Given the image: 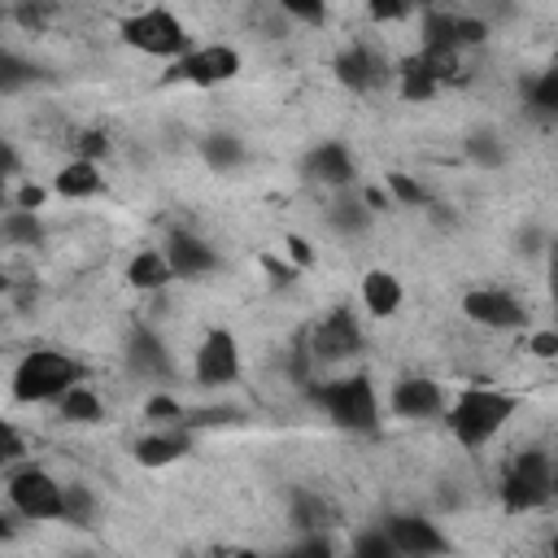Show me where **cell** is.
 <instances>
[{
	"instance_id": "24",
	"label": "cell",
	"mask_w": 558,
	"mask_h": 558,
	"mask_svg": "<svg viewBox=\"0 0 558 558\" xmlns=\"http://www.w3.org/2000/svg\"><path fill=\"white\" fill-rule=\"evenodd\" d=\"M466 157L475 166H484V170H501L506 166V148H501V140L493 131H471L466 135Z\"/></svg>"
},
{
	"instance_id": "8",
	"label": "cell",
	"mask_w": 558,
	"mask_h": 558,
	"mask_svg": "<svg viewBox=\"0 0 558 558\" xmlns=\"http://www.w3.org/2000/svg\"><path fill=\"white\" fill-rule=\"evenodd\" d=\"M462 314L471 323L488 327V331H510V327H523L527 323V310L510 292H501V288H471L462 296Z\"/></svg>"
},
{
	"instance_id": "11",
	"label": "cell",
	"mask_w": 558,
	"mask_h": 558,
	"mask_svg": "<svg viewBox=\"0 0 558 558\" xmlns=\"http://www.w3.org/2000/svg\"><path fill=\"white\" fill-rule=\"evenodd\" d=\"M388 405H392L401 418H432V414L445 410V392H440V384L427 379V375H405V379L392 384Z\"/></svg>"
},
{
	"instance_id": "23",
	"label": "cell",
	"mask_w": 558,
	"mask_h": 558,
	"mask_svg": "<svg viewBox=\"0 0 558 558\" xmlns=\"http://www.w3.org/2000/svg\"><path fill=\"white\" fill-rule=\"evenodd\" d=\"M0 231H4L9 244H39V240H44V222L35 218V209H22V205H13V209L4 214Z\"/></svg>"
},
{
	"instance_id": "34",
	"label": "cell",
	"mask_w": 558,
	"mask_h": 558,
	"mask_svg": "<svg viewBox=\"0 0 558 558\" xmlns=\"http://www.w3.org/2000/svg\"><path fill=\"white\" fill-rule=\"evenodd\" d=\"M488 39V26L480 17H466V13H453V44L458 48H480Z\"/></svg>"
},
{
	"instance_id": "25",
	"label": "cell",
	"mask_w": 558,
	"mask_h": 558,
	"mask_svg": "<svg viewBox=\"0 0 558 558\" xmlns=\"http://www.w3.org/2000/svg\"><path fill=\"white\" fill-rule=\"evenodd\" d=\"M397 78H401V96L410 100V105H418V100H432L436 92H440V83L432 78V74H423L410 57L401 61V70H397Z\"/></svg>"
},
{
	"instance_id": "38",
	"label": "cell",
	"mask_w": 558,
	"mask_h": 558,
	"mask_svg": "<svg viewBox=\"0 0 558 558\" xmlns=\"http://www.w3.org/2000/svg\"><path fill=\"white\" fill-rule=\"evenodd\" d=\"M262 270L270 275V283H275V288H292V283H296V275H301V266H296V262H279V257H270V253H262Z\"/></svg>"
},
{
	"instance_id": "13",
	"label": "cell",
	"mask_w": 558,
	"mask_h": 558,
	"mask_svg": "<svg viewBox=\"0 0 558 558\" xmlns=\"http://www.w3.org/2000/svg\"><path fill=\"white\" fill-rule=\"evenodd\" d=\"M384 74H388L384 57H379L375 48H366V44H353V48H344V52L336 57V78H340L349 92H371V87L384 83Z\"/></svg>"
},
{
	"instance_id": "9",
	"label": "cell",
	"mask_w": 558,
	"mask_h": 558,
	"mask_svg": "<svg viewBox=\"0 0 558 558\" xmlns=\"http://www.w3.org/2000/svg\"><path fill=\"white\" fill-rule=\"evenodd\" d=\"M192 371H196V384H231L240 375V344H235V336L227 327H214L201 340Z\"/></svg>"
},
{
	"instance_id": "41",
	"label": "cell",
	"mask_w": 558,
	"mask_h": 558,
	"mask_svg": "<svg viewBox=\"0 0 558 558\" xmlns=\"http://www.w3.org/2000/svg\"><path fill=\"white\" fill-rule=\"evenodd\" d=\"M283 244H288V257H292L301 270H305V266H314V244H310L305 235H288Z\"/></svg>"
},
{
	"instance_id": "37",
	"label": "cell",
	"mask_w": 558,
	"mask_h": 558,
	"mask_svg": "<svg viewBox=\"0 0 558 558\" xmlns=\"http://www.w3.org/2000/svg\"><path fill=\"white\" fill-rule=\"evenodd\" d=\"M144 414L157 418V423H183V405H179L174 397H166V392L148 397V401H144Z\"/></svg>"
},
{
	"instance_id": "46",
	"label": "cell",
	"mask_w": 558,
	"mask_h": 558,
	"mask_svg": "<svg viewBox=\"0 0 558 558\" xmlns=\"http://www.w3.org/2000/svg\"><path fill=\"white\" fill-rule=\"evenodd\" d=\"M301 554H331V545L318 541V536H310V541H301Z\"/></svg>"
},
{
	"instance_id": "45",
	"label": "cell",
	"mask_w": 558,
	"mask_h": 558,
	"mask_svg": "<svg viewBox=\"0 0 558 558\" xmlns=\"http://www.w3.org/2000/svg\"><path fill=\"white\" fill-rule=\"evenodd\" d=\"M362 201H366L371 209H388V205H397L388 187H366V192H362Z\"/></svg>"
},
{
	"instance_id": "44",
	"label": "cell",
	"mask_w": 558,
	"mask_h": 558,
	"mask_svg": "<svg viewBox=\"0 0 558 558\" xmlns=\"http://www.w3.org/2000/svg\"><path fill=\"white\" fill-rule=\"evenodd\" d=\"M26 453V440H22V432L13 427V423H4V462H17Z\"/></svg>"
},
{
	"instance_id": "10",
	"label": "cell",
	"mask_w": 558,
	"mask_h": 558,
	"mask_svg": "<svg viewBox=\"0 0 558 558\" xmlns=\"http://www.w3.org/2000/svg\"><path fill=\"white\" fill-rule=\"evenodd\" d=\"M384 532L392 536L397 554H405V558H432V554H445L449 549V541L440 536V527L427 523V519H418V514H392L384 523Z\"/></svg>"
},
{
	"instance_id": "1",
	"label": "cell",
	"mask_w": 558,
	"mask_h": 558,
	"mask_svg": "<svg viewBox=\"0 0 558 558\" xmlns=\"http://www.w3.org/2000/svg\"><path fill=\"white\" fill-rule=\"evenodd\" d=\"M514 405L519 401L510 392H501V388H462L458 401L449 405V432H453L458 445L480 449L510 423Z\"/></svg>"
},
{
	"instance_id": "31",
	"label": "cell",
	"mask_w": 558,
	"mask_h": 558,
	"mask_svg": "<svg viewBox=\"0 0 558 558\" xmlns=\"http://www.w3.org/2000/svg\"><path fill=\"white\" fill-rule=\"evenodd\" d=\"M384 187L392 192V201H397V205H427V187H423L418 179H410V174H401V170H388V179H384Z\"/></svg>"
},
{
	"instance_id": "21",
	"label": "cell",
	"mask_w": 558,
	"mask_h": 558,
	"mask_svg": "<svg viewBox=\"0 0 558 558\" xmlns=\"http://www.w3.org/2000/svg\"><path fill=\"white\" fill-rule=\"evenodd\" d=\"M57 405H61V418H70V423H100L105 418L100 397L92 388H83V384H74L70 392H61Z\"/></svg>"
},
{
	"instance_id": "50",
	"label": "cell",
	"mask_w": 558,
	"mask_h": 558,
	"mask_svg": "<svg viewBox=\"0 0 558 558\" xmlns=\"http://www.w3.org/2000/svg\"><path fill=\"white\" fill-rule=\"evenodd\" d=\"M554 497H558V466H554Z\"/></svg>"
},
{
	"instance_id": "43",
	"label": "cell",
	"mask_w": 558,
	"mask_h": 558,
	"mask_svg": "<svg viewBox=\"0 0 558 558\" xmlns=\"http://www.w3.org/2000/svg\"><path fill=\"white\" fill-rule=\"evenodd\" d=\"M44 196H48V192H44L39 183H22V187H17V196H13V205H22V209H39V205H44Z\"/></svg>"
},
{
	"instance_id": "4",
	"label": "cell",
	"mask_w": 558,
	"mask_h": 558,
	"mask_svg": "<svg viewBox=\"0 0 558 558\" xmlns=\"http://www.w3.org/2000/svg\"><path fill=\"white\" fill-rule=\"evenodd\" d=\"M4 493H9V506L31 519V523H52V519H65V484H57L44 466L26 462V466H13L9 480H4Z\"/></svg>"
},
{
	"instance_id": "49",
	"label": "cell",
	"mask_w": 558,
	"mask_h": 558,
	"mask_svg": "<svg viewBox=\"0 0 558 558\" xmlns=\"http://www.w3.org/2000/svg\"><path fill=\"white\" fill-rule=\"evenodd\" d=\"M549 257H554V262H558V240H554V248H549Z\"/></svg>"
},
{
	"instance_id": "36",
	"label": "cell",
	"mask_w": 558,
	"mask_h": 558,
	"mask_svg": "<svg viewBox=\"0 0 558 558\" xmlns=\"http://www.w3.org/2000/svg\"><path fill=\"white\" fill-rule=\"evenodd\" d=\"M26 78H31V70H26V65H22L13 52H4V57H0V92H4V96H13V92L26 83Z\"/></svg>"
},
{
	"instance_id": "42",
	"label": "cell",
	"mask_w": 558,
	"mask_h": 558,
	"mask_svg": "<svg viewBox=\"0 0 558 558\" xmlns=\"http://www.w3.org/2000/svg\"><path fill=\"white\" fill-rule=\"evenodd\" d=\"M527 349H532V357H558V331H532Z\"/></svg>"
},
{
	"instance_id": "39",
	"label": "cell",
	"mask_w": 558,
	"mask_h": 558,
	"mask_svg": "<svg viewBox=\"0 0 558 558\" xmlns=\"http://www.w3.org/2000/svg\"><path fill=\"white\" fill-rule=\"evenodd\" d=\"M414 9V0H366V13L375 22H401Z\"/></svg>"
},
{
	"instance_id": "52",
	"label": "cell",
	"mask_w": 558,
	"mask_h": 558,
	"mask_svg": "<svg viewBox=\"0 0 558 558\" xmlns=\"http://www.w3.org/2000/svg\"><path fill=\"white\" fill-rule=\"evenodd\" d=\"M414 4H427V0H414Z\"/></svg>"
},
{
	"instance_id": "32",
	"label": "cell",
	"mask_w": 558,
	"mask_h": 558,
	"mask_svg": "<svg viewBox=\"0 0 558 558\" xmlns=\"http://www.w3.org/2000/svg\"><path fill=\"white\" fill-rule=\"evenodd\" d=\"M292 523H296V527H323V501H318L314 493L296 488V493H292Z\"/></svg>"
},
{
	"instance_id": "14",
	"label": "cell",
	"mask_w": 558,
	"mask_h": 558,
	"mask_svg": "<svg viewBox=\"0 0 558 558\" xmlns=\"http://www.w3.org/2000/svg\"><path fill=\"white\" fill-rule=\"evenodd\" d=\"M166 257H170V266H174V279H201V275H209V270L218 266V253H214L205 240L187 235V231H170Z\"/></svg>"
},
{
	"instance_id": "28",
	"label": "cell",
	"mask_w": 558,
	"mask_h": 558,
	"mask_svg": "<svg viewBox=\"0 0 558 558\" xmlns=\"http://www.w3.org/2000/svg\"><path fill=\"white\" fill-rule=\"evenodd\" d=\"M205 161H209L214 170H231V166L244 161V148H240L235 135H209V140H205Z\"/></svg>"
},
{
	"instance_id": "5",
	"label": "cell",
	"mask_w": 558,
	"mask_h": 558,
	"mask_svg": "<svg viewBox=\"0 0 558 558\" xmlns=\"http://www.w3.org/2000/svg\"><path fill=\"white\" fill-rule=\"evenodd\" d=\"M122 44L126 48H140L144 57H161V61H179L187 52V31L183 22L170 13V9H144V13H131L122 26H118Z\"/></svg>"
},
{
	"instance_id": "22",
	"label": "cell",
	"mask_w": 558,
	"mask_h": 558,
	"mask_svg": "<svg viewBox=\"0 0 558 558\" xmlns=\"http://www.w3.org/2000/svg\"><path fill=\"white\" fill-rule=\"evenodd\" d=\"M410 61H414L423 74H432L440 87L458 78V48H418Z\"/></svg>"
},
{
	"instance_id": "17",
	"label": "cell",
	"mask_w": 558,
	"mask_h": 558,
	"mask_svg": "<svg viewBox=\"0 0 558 558\" xmlns=\"http://www.w3.org/2000/svg\"><path fill=\"white\" fill-rule=\"evenodd\" d=\"M100 187H105V179H100L96 161H87V157L65 161V166L57 170V179H52V192L65 196V201H87V196H96Z\"/></svg>"
},
{
	"instance_id": "35",
	"label": "cell",
	"mask_w": 558,
	"mask_h": 558,
	"mask_svg": "<svg viewBox=\"0 0 558 558\" xmlns=\"http://www.w3.org/2000/svg\"><path fill=\"white\" fill-rule=\"evenodd\" d=\"M353 554H357V558H388V554H397V545H392V536L379 527V532L357 536V541H353Z\"/></svg>"
},
{
	"instance_id": "20",
	"label": "cell",
	"mask_w": 558,
	"mask_h": 558,
	"mask_svg": "<svg viewBox=\"0 0 558 558\" xmlns=\"http://www.w3.org/2000/svg\"><path fill=\"white\" fill-rule=\"evenodd\" d=\"M183 453H187V436L183 432H153V436L135 440V462L140 466H170Z\"/></svg>"
},
{
	"instance_id": "6",
	"label": "cell",
	"mask_w": 558,
	"mask_h": 558,
	"mask_svg": "<svg viewBox=\"0 0 558 558\" xmlns=\"http://www.w3.org/2000/svg\"><path fill=\"white\" fill-rule=\"evenodd\" d=\"M549 497H554V458L545 449H523L501 480V506L519 514L545 506Z\"/></svg>"
},
{
	"instance_id": "27",
	"label": "cell",
	"mask_w": 558,
	"mask_h": 558,
	"mask_svg": "<svg viewBox=\"0 0 558 558\" xmlns=\"http://www.w3.org/2000/svg\"><path fill=\"white\" fill-rule=\"evenodd\" d=\"M423 48H458L453 44V13H440V9L423 13Z\"/></svg>"
},
{
	"instance_id": "2",
	"label": "cell",
	"mask_w": 558,
	"mask_h": 558,
	"mask_svg": "<svg viewBox=\"0 0 558 558\" xmlns=\"http://www.w3.org/2000/svg\"><path fill=\"white\" fill-rule=\"evenodd\" d=\"M83 379V366L61 349H31L13 371V401H57Z\"/></svg>"
},
{
	"instance_id": "33",
	"label": "cell",
	"mask_w": 558,
	"mask_h": 558,
	"mask_svg": "<svg viewBox=\"0 0 558 558\" xmlns=\"http://www.w3.org/2000/svg\"><path fill=\"white\" fill-rule=\"evenodd\" d=\"M288 17L305 22V26H323L327 22V0H275Z\"/></svg>"
},
{
	"instance_id": "12",
	"label": "cell",
	"mask_w": 558,
	"mask_h": 558,
	"mask_svg": "<svg viewBox=\"0 0 558 558\" xmlns=\"http://www.w3.org/2000/svg\"><path fill=\"white\" fill-rule=\"evenodd\" d=\"M357 344H362V331H357L353 314H349V310H331V314L314 327V349H310V353H318L323 362H336V357H353Z\"/></svg>"
},
{
	"instance_id": "15",
	"label": "cell",
	"mask_w": 558,
	"mask_h": 558,
	"mask_svg": "<svg viewBox=\"0 0 558 558\" xmlns=\"http://www.w3.org/2000/svg\"><path fill=\"white\" fill-rule=\"evenodd\" d=\"M126 366L140 379H166L170 375V353H166V344L148 327H135L131 340H126Z\"/></svg>"
},
{
	"instance_id": "18",
	"label": "cell",
	"mask_w": 558,
	"mask_h": 558,
	"mask_svg": "<svg viewBox=\"0 0 558 558\" xmlns=\"http://www.w3.org/2000/svg\"><path fill=\"white\" fill-rule=\"evenodd\" d=\"M401 301H405V292H401V279L392 270H371L362 279V305H366V314L392 318L401 310Z\"/></svg>"
},
{
	"instance_id": "29",
	"label": "cell",
	"mask_w": 558,
	"mask_h": 558,
	"mask_svg": "<svg viewBox=\"0 0 558 558\" xmlns=\"http://www.w3.org/2000/svg\"><path fill=\"white\" fill-rule=\"evenodd\" d=\"M92 519H96V497L83 484H65V523L92 527Z\"/></svg>"
},
{
	"instance_id": "26",
	"label": "cell",
	"mask_w": 558,
	"mask_h": 558,
	"mask_svg": "<svg viewBox=\"0 0 558 558\" xmlns=\"http://www.w3.org/2000/svg\"><path fill=\"white\" fill-rule=\"evenodd\" d=\"M371 214H375V209H371L366 201L344 196V201H336V205H331V214H327V218H331V227H336V231H353V235H357V231H366Z\"/></svg>"
},
{
	"instance_id": "51",
	"label": "cell",
	"mask_w": 558,
	"mask_h": 558,
	"mask_svg": "<svg viewBox=\"0 0 558 558\" xmlns=\"http://www.w3.org/2000/svg\"><path fill=\"white\" fill-rule=\"evenodd\" d=\"M549 549H554V554H558V536H554V541H549Z\"/></svg>"
},
{
	"instance_id": "19",
	"label": "cell",
	"mask_w": 558,
	"mask_h": 558,
	"mask_svg": "<svg viewBox=\"0 0 558 558\" xmlns=\"http://www.w3.org/2000/svg\"><path fill=\"white\" fill-rule=\"evenodd\" d=\"M170 279H174V266H170L166 248H144V253H135L131 266H126V283L140 288V292H161Z\"/></svg>"
},
{
	"instance_id": "7",
	"label": "cell",
	"mask_w": 558,
	"mask_h": 558,
	"mask_svg": "<svg viewBox=\"0 0 558 558\" xmlns=\"http://www.w3.org/2000/svg\"><path fill=\"white\" fill-rule=\"evenodd\" d=\"M240 74V52L231 44H205L196 52H183L166 78H187L196 87H218V83H231Z\"/></svg>"
},
{
	"instance_id": "48",
	"label": "cell",
	"mask_w": 558,
	"mask_h": 558,
	"mask_svg": "<svg viewBox=\"0 0 558 558\" xmlns=\"http://www.w3.org/2000/svg\"><path fill=\"white\" fill-rule=\"evenodd\" d=\"M4 174H17V153H13V144H4Z\"/></svg>"
},
{
	"instance_id": "40",
	"label": "cell",
	"mask_w": 558,
	"mask_h": 558,
	"mask_svg": "<svg viewBox=\"0 0 558 558\" xmlns=\"http://www.w3.org/2000/svg\"><path fill=\"white\" fill-rule=\"evenodd\" d=\"M105 153H109V135H105V131H83V135L74 140V157L96 161V157H105Z\"/></svg>"
},
{
	"instance_id": "16",
	"label": "cell",
	"mask_w": 558,
	"mask_h": 558,
	"mask_svg": "<svg viewBox=\"0 0 558 558\" xmlns=\"http://www.w3.org/2000/svg\"><path fill=\"white\" fill-rule=\"evenodd\" d=\"M305 166H310V174H314L318 183H331V187L353 183V157H349V148L336 144V140H323V144L305 157Z\"/></svg>"
},
{
	"instance_id": "30",
	"label": "cell",
	"mask_w": 558,
	"mask_h": 558,
	"mask_svg": "<svg viewBox=\"0 0 558 558\" xmlns=\"http://www.w3.org/2000/svg\"><path fill=\"white\" fill-rule=\"evenodd\" d=\"M527 100H532L541 113H558V65H554V70H541V74L527 83Z\"/></svg>"
},
{
	"instance_id": "3",
	"label": "cell",
	"mask_w": 558,
	"mask_h": 558,
	"mask_svg": "<svg viewBox=\"0 0 558 558\" xmlns=\"http://www.w3.org/2000/svg\"><path fill=\"white\" fill-rule=\"evenodd\" d=\"M318 405L327 410V418L344 432H362L371 436L379 427V401H375V388L366 375H349V379H331L323 388H314Z\"/></svg>"
},
{
	"instance_id": "47",
	"label": "cell",
	"mask_w": 558,
	"mask_h": 558,
	"mask_svg": "<svg viewBox=\"0 0 558 558\" xmlns=\"http://www.w3.org/2000/svg\"><path fill=\"white\" fill-rule=\"evenodd\" d=\"M549 296H554V314H558V262L549 257Z\"/></svg>"
}]
</instances>
